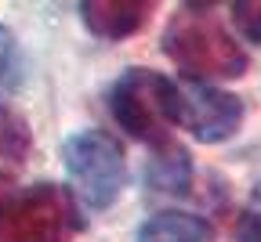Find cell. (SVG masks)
<instances>
[{"label":"cell","mask_w":261,"mask_h":242,"mask_svg":"<svg viewBox=\"0 0 261 242\" xmlns=\"http://www.w3.org/2000/svg\"><path fill=\"white\" fill-rule=\"evenodd\" d=\"M156 156L149 159L145 166V181L149 188L156 192H167V195H181L189 192V181H192V163H189V152L174 141H163V145H152Z\"/></svg>","instance_id":"cell-8"},{"label":"cell","mask_w":261,"mask_h":242,"mask_svg":"<svg viewBox=\"0 0 261 242\" xmlns=\"http://www.w3.org/2000/svg\"><path fill=\"white\" fill-rule=\"evenodd\" d=\"M109 109L130 137L163 145L171 141V127H178V80H167L152 69H127L109 90Z\"/></svg>","instance_id":"cell-2"},{"label":"cell","mask_w":261,"mask_h":242,"mask_svg":"<svg viewBox=\"0 0 261 242\" xmlns=\"http://www.w3.org/2000/svg\"><path fill=\"white\" fill-rule=\"evenodd\" d=\"M156 0H80L84 25L102 40H127L149 22Z\"/></svg>","instance_id":"cell-6"},{"label":"cell","mask_w":261,"mask_h":242,"mask_svg":"<svg viewBox=\"0 0 261 242\" xmlns=\"http://www.w3.org/2000/svg\"><path fill=\"white\" fill-rule=\"evenodd\" d=\"M232 4V22L250 44H261V0H228Z\"/></svg>","instance_id":"cell-10"},{"label":"cell","mask_w":261,"mask_h":242,"mask_svg":"<svg viewBox=\"0 0 261 242\" xmlns=\"http://www.w3.org/2000/svg\"><path fill=\"white\" fill-rule=\"evenodd\" d=\"M80 231V210L58 185H33L0 199V242H69Z\"/></svg>","instance_id":"cell-3"},{"label":"cell","mask_w":261,"mask_h":242,"mask_svg":"<svg viewBox=\"0 0 261 242\" xmlns=\"http://www.w3.org/2000/svg\"><path fill=\"white\" fill-rule=\"evenodd\" d=\"M218 4H225V0H185V8H192V11H211Z\"/></svg>","instance_id":"cell-12"},{"label":"cell","mask_w":261,"mask_h":242,"mask_svg":"<svg viewBox=\"0 0 261 242\" xmlns=\"http://www.w3.org/2000/svg\"><path fill=\"white\" fill-rule=\"evenodd\" d=\"M236 238L240 242H261V214H243L240 217V228H236Z\"/></svg>","instance_id":"cell-11"},{"label":"cell","mask_w":261,"mask_h":242,"mask_svg":"<svg viewBox=\"0 0 261 242\" xmlns=\"http://www.w3.org/2000/svg\"><path fill=\"white\" fill-rule=\"evenodd\" d=\"M62 159L87 210H109L120 199L127 181V163L116 137H109L106 130H76L65 137Z\"/></svg>","instance_id":"cell-4"},{"label":"cell","mask_w":261,"mask_h":242,"mask_svg":"<svg viewBox=\"0 0 261 242\" xmlns=\"http://www.w3.org/2000/svg\"><path fill=\"white\" fill-rule=\"evenodd\" d=\"M163 54H167L189 80H240L247 73V51L236 37L207 15V11H181L163 29Z\"/></svg>","instance_id":"cell-1"},{"label":"cell","mask_w":261,"mask_h":242,"mask_svg":"<svg viewBox=\"0 0 261 242\" xmlns=\"http://www.w3.org/2000/svg\"><path fill=\"white\" fill-rule=\"evenodd\" d=\"M22 76H25L22 47L15 40V33L8 25H0V98H11L22 87Z\"/></svg>","instance_id":"cell-9"},{"label":"cell","mask_w":261,"mask_h":242,"mask_svg":"<svg viewBox=\"0 0 261 242\" xmlns=\"http://www.w3.org/2000/svg\"><path fill=\"white\" fill-rule=\"evenodd\" d=\"M174 123L192 130L196 141L218 145L225 137H232L243 123V101L236 94H225L211 87L207 80H185L178 83V109Z\"/></svg>","instance_id":"cell-5"},{"label":"cell","mask_w":261,"mask_h":242,"mask_svg":"<svg viewBox=\"0 0 261 242\" xmlns=\"http://www.w3.org/2000/svg\"><path fill=\"white\" fill-rule=\"evenodd\" d=\"M135 242H214V228L196 214H156L138 228Z\"/></svg>","instance_id":"cell-7"}]
</instances>
